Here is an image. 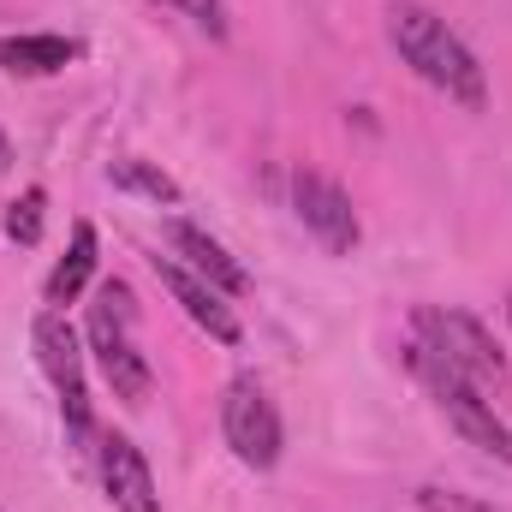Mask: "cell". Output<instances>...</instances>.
<instances>
[{
  "label": "cell",
  "mask_w": 512,
  "mask_h": 512,
  "mask_svg": "<svg viewBox=\"0 0 512 512\" xmlns=\"http://www.w3.org/2000/svg\"><path fill=\"white\" fill-rule=\"evenodd\" d=\"M387 42H393V54L429 84V90H441L447 102H459V108H483L489 102V78H483V60L465 48V36L447 24V18H435L423 0H393L387 6Z\"/></svg>",
  "instance_id": "6da1fadb"
},
{
  "label": "cell",
  "mask_w": 512,
  "mask_h": 512,
  "mask_svg": "<svg viewBox=\"0 0 512 512\" xmlns=\"http://www.w3.org/2000/svg\"><path fill=\"white\" fill-rule=\"evenodd\" d=\"M411 328H417V346H423L429 358H441L447 370H459L465 382H477L483 393H489V387L507 393L512 387L507 358H501L495 334H489L477 316H465V310H441V304H423V310L411 316Z\"/></svg>",
  "instance_id": "7a4b0ae2"
},
{
  "label": "cell",
  "mask_w": 512,
  "mask_h": 512,
  "mask_svg": "<svg viewBox=\"0 0 512 512\" xmlns=\"http://www.w3.org/2000/svg\"><path fill=\"white\" fill-rule=\"evenodd\" d=\"M131 322H137L131 286L126 280H102V292H96V304H90V352H96L102 376H108V387H114V399L143 405L149 387H155V370H149V358L137 352Z\"/></svg>",
  "instance_id": "3957f363"
},
{
  "label": "cell",
  "mask_w": 512,
  "mask_h": 512,
  "mask_svg": "<svg viewBox=\"0 0 512 512\" xmlns=\"http://www.w3.org/2000/svg\"><path fill=\"white\" fill-rule=\"evenodd\" d=\"M411 370L423 376V387L435 393V405L447 411V423H453L471 447H483V453H495V459H507L512 465V429L501 423V411H495V399H489L483 387L465 382L459 370H447L441 358H429L417 340H411Z\"/></svg>",
  "instance_id": "277c9868"
},
{
  "label": "cell",
  "mask_w": 512,
  "mask_h": 512,
  "mask_svg": "<svg viewBox=\"0 0 512 512\" xmlns=\"http://www.w3.org/2000/svg\"><path fill=\"white\" fill-rule=\"evenodd\" d=\"M30 340H36V364H42V376H48V382H54V393H60V417H66L72 441H90L96 417H90L84 346H78L72 322H66L60 310H42V316H36V328H30Z\"/></svg>",
  "instance_id": "5b68a950"
},
{
  "label": "cell",
  "mask_w": 512,
  "mask_h": 512,
  "mask_svg": "<svg viewBox=\"0 0 512 512\" xmlns=\"http://www.w3.org/2000/svg\"><path fill=\"white\" fill-rule=\"evenodd\" d=\"M221 435H227L233 459L251 465V471H268V465L280 459L286 429H280V411H274L268 387L256 382V376L227 382V393H221Z\"/></svg>",
  "instance_id": "8992f818"
},
{
  "label": "cell",
  "mask_w": 512,
  "mask_h": 512,
  "mask_svg": "<svg viewBox=\"0 0 512 512\" xmlns=\"http://www.w3.org/2000/svg\"><path fill=\"white\" fill-rule=\"evenodd\" d=\"M292 209H298L304 233H316V245H322L328 256H352L358 251V239H364L358 209H352L346 185H334L328 173L298 167V173H292Z\"/></svg>",
  "instance_id": "52a82bcc"
},
{
  "label": "cell",
  "mask_w": 512,
  "mask_h": 512,
  "mask_svg": "<svg viewBox=\"0 0 512 512\" xmlns=\"http://www.w3.org/2000/svg\"><path fill=\"white\" fill-rule=\"evenodd\" d=\"M155 274H161V286L173 292V304L209 334V340H221V346H239V316H233V304H227V292H215L203 274H191L179 256H155Z\"/></svg>",
  "instance_id": "ba28073f"
},
{
  "label": "cell",
  "mask_w": 512,
  "mask_h": 512,
  "mask_svg": "<svg viewBox=\"0 0 512 512\" xmlns=\"http://www.w3.org/2000/svg\"><path fill=\"white\" fill-rule=\"evenodd\" d=\"M96 477H102V495L114 501V512H161L155 471L137 453V441H126V435H102L96 441Z\"/></svg>",
  "instance_id": "9c48e42d"
},
{
  "label": "cell",
  "mask_w": 512,
  "mask_h": 512,
  "mask_svg": "<svg viewBox=\"0 0 512 512\" xmlns=\"http://www.w3.org/2000/svg\"><path fill=\"white\" fill-rule=\"evenodd\" d=\"M167 245H173V256H179L191 274H203L215 292H227V298L251 292V274H245V262H239V256H227V245H221V239H209L203 227H191V221H173V227H167Z\"/></svg>",
  "instance_id": "30bf717a"
},
{
  "label": "cell",
  "mask_w": 512,
  "mask_h": 512,
  "mask_svg": "<svg viewBox=\"0 0 512 512\" xmlns=\"http://www.w3.org/2000/svg\"><path fill=\"white\" fill-rule=\"evenodd\" d=\"M78 60L72 36H0V66L18 78H54Z\"/></svg>",
  "instance_id": "8fae6325"
},
{
  "label": "cell",
  "mask_w": 512,
  "mask_h": 512,
  "mask_svg": "<svg viewBox=\"0 0 512 512\" xmlns=\"http://www.w3.org/2000/svg\"><path fill=\"white\" fill-rule=\"evenodd\" d=\"M90 274H96V227H90V221H72V245H66V256H60L54 274H48V304H54V310L72 304V298L90 286Z\"/></svg>",
  "instance_id": "7c38bea8"
},
{
  "label": "cell",
  "mask_w": 512,
  "mask_h": 512,
  "mask_svg": "<svg viewBox=\"0 0 512 512\" xmlns=\"http://www.w3.org/2000/svg\"><path fill=\"white\" fill-rule=\"evenodd\" d=\"M108 179H114L120 191H143L149 203H179V185H173V173H161V167H149V161H137V155L114 161V167H108Z\"/></svg>",
  "instance_id": "4fadbf2b"
},
{
  "label": "cell",
  "mask_w": 512,
  "mask_h": 512,
  "mask_svg": "<svg viewBox=\"0 0 512 512\" xmlns=\"http://www.w3.org/2000/svg\"><path fill=\"white\" fill-rule=\"evenodd\" d=\"M42 209H48V191L42 185H24L6 209V239L12 245H36L42 239Z\"/></svg>",
  "instance_id": "5bb4252c"
},
{
  "label": "cell",
  "mask_w": 512,
  "mask_h": 512,
  "mask_svg": "<svg viewBox=\"0 0 512 512\" xmlns=\"http://www.w3.org/2000/svg\"><path fill=\"white\" fill-rule=\"evenodd\" d=\"M155 6H167V12H179V18H191L203 36H227L233 24H227V0H155Z\"/></svg>",
  "instance_id": "9a60e30c"
},
{
  "label": "cell",
  "mask_w": 512,
  "mask_h": 512,
  "mask_svg": "<svg viewBox=\"0 0 512 512\" xmlns=\"http://www.w3.org/2000/svg\"><path fill=\"white\" fill-rule=\"evenodd\" d=\"M417 507L423 512H501V507L471 501V495H453V489H417Z\"/></svg>",
  "instance_id": "2e32d148"
},
{
  "label": "cell",
  "mask_w": 512,
  "mask_h": 512,
  "mask_svg": "<svg viewBox=\"0 0 512 512\" xmlns=\"http://www.w3.org/2000/svg\"><path fill=\"white\" fill-rule=\"evenodd\" d=\"M12 167V143H6V131H0V173Z\"/></svg>",
  "instance_id": "e0dca14e"
},
{
  "label": "cell",
  "mask_w": 512,
  "mask_h": 512,
  "mask_svg": "<svg viewBox=\"0 0 512 512\" xmlns=\"http://www.w3.org/2000/svg\"><path fill=\"white\" fill-rule=\"evenodd\" d=\"M507 322H512V298H507Z\"/></svg>",
  "instance_id": "ac0fdd59"
}]
</instances>
